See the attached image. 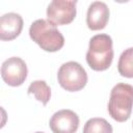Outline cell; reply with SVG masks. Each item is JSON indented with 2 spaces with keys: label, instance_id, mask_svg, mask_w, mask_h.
Instances as JSON below:
<instances>
[{
  "label": "cell",
  "instance_id": "obj_3",
  "mask_svg": "<svg viewBox=\"0 0 133 133\" xmlns=\"http://www.w3.org/2000/svg\"><path fill=\"white\" fill-rule=\"evenodd\" d=\"M133 107V86L127 83H117L110 91L108 112L119 123L129 119Z\"/></svg>",
  "mask_w": 133,
  "mask_h": 133
},
{
  "label": "cell",
  "instance_id": "obj_13",
  "mask_svg": "<svg viewBox=\"0 0 133 133\" xmlns=\"http://www.w3.org/2000/svg\"><path fill=\"white\" fill-rule=\"evenodd\" d=\"M35 133H44V132H35Z\"/></svg>",
  "mask_w": 133,
  "mask_h": 133
},
{
  "label": "cell",
  "instance_id": "obj_10",
  "mask_svg": "<svg viewBox=\"0 0 133 133\" xmlns=\"http://www.w3.org/2000/svg\"><path fill=\"white\" fill-rule=\"evenodd\" d=\"M27 91L29 95H33L43 105H47L51 98V89L44 80H35L31 82Z\"/></svg>",
  "mask_w": 133,
  "mask_h": 133
},
{
  "label": "cell",
  "instance_id": "obj_11",
  "mask_svg": "<svg viewBox=\"0 0 133 133\" xmlns=\"http://www.w3.org/2000/svg\"><path fill=\"white\" fill-rule=\"evenodd\" d=\"M117 71L121 76L133 78V47L126 49L119 56Z\"/></svg>",
  "mask_w": 133,
  "mask_h": 133
},
{
  "label": "cell",
  "instance_id": "obj_9",
  "mask_svg": "<svg viewBox=\"0 0 133 133\" xmlns=\"http://www.w3.org/2000/svg\"><path fill=\"white\" fill-rule=\"evenodd\" d=\"M23 29V19L19 14L7 12L0 18V38L11 41L20 35Z\"/></svg>",
  "mask_w": 133,
  "mask_h": 133
},
{
  "label": "cell",
  "instance_id": "obj_12",
  "mask_svg": "<svg viewBox=\"0 0 133 133\" xmlns=\"http://www.w3.org/2000/svg\"><path fill=\"white\" fill-rule=\"evenodd\" d=\"M83 133H112V126L105 118L92 117L85 123Z\"/></svg>",
  "mask_w": 133,
  "mask_h": 133
},
{
  "label": "cell",
  "instance_id": "obj_6",
  "mask_svg": "<svg viewBox=\"0 0 133 133\" xmlns=\"http://www.w3.org/2000/svg\"><path fill=\"white\" fill-rule=\"evenodd\" d=\"M28 70L26 62L20 57H10L3 61L1 66V77L9 86H20L27 78Z\"/></svg>",
  "mask_w": 133,
  "mask_h": 133
},
{
  "label": "cell",
  "instance_id": "obj_5",
  "mask_svg": "<svg viewBox=\"0 0 133 133\" xmlns=\"http://www.w3.org/2000/svg\"><path fill=\"white\" fill-rule=\"evenodd\" d=\"M77 1L53 0L47 8L48 20L55 25H66L73 22L76 17Z\"/></svg>",
  "mask_w": 133,
  "mask_h": 133
},
{
  "label": "cell",
  "instance_id": "obj_1",
  "mask_svg": "<svg viewBox=\"0 0 133 133\" xmlns=\"http://www.w3.org/2000/svg\"><path fill=\"white\" fill-rule=\"evenodd\" d=\"M29 35L34 43L47 52H56L64 45L63 35L57 29L56 25L49 20H35L30 25Z\"/></svg>",
  "mask_w": 133,
  "mask_h": 133
},
{
  "label": "cell",
  "instance_id": "obj_7",
  "mask_svg": "<svg viewBox=\"0 0 133 133\" xmlns=\"http://www.w3.org/2000/svg\"><path fill=\"white\" fill-rule=\"evenodd\" d=\"M53 133H76L79 127V116L70 109L55 112L49 122Z\"/></svg>",
  "mask_w": 133,
  "mask_h": 133
},
{
  "label": "cell",
  "instance_id": "obj_2",
  "mask_svg": "<svg viewBox=\"0 0 133 133\" xmlns=\"http://www.w3.org/2000/svg\"><path fill=\"white\" fill-rule=\"evenodd\" d=\"M113 59L112 38L105 33L94 35L89 39L86 52V62L94 71L107 70Z\"/></svg>",
  "mask_w": 133,
  "mask_h": 133
},
{
  "label": "cell",
  "instance_id": "obj_4",
  "mask_svg": "<svg viewBox=\"0 0 133 133\" xmlns=\"http://www.w3.org/2000/svg\"><path fill=\"white\" fill-rule=\"evenodd\" d=\"M57 79L63 89L68 91H79L87 83V74L80 63L68 61L59 68Z\"/></svg>",
  "mask_w": 133,
  "mask_h": 133
},
{
  "label": "cell",
  "instance_id": "obj_8",
  "mask_svg": "<svg viewBox=\"0 0 133 133\" xmlns=\"http://www.w3.org/2000/svg\"><path fill=\"white\" fill-rule=\"evenodd\" d=\"M109 20V8L102 1L92 2L87 9L86 24L90 30H101L105 28Z\"/></svg>",
  "mask_w": 133,
  "mask_h": 133
}]
</instances>
